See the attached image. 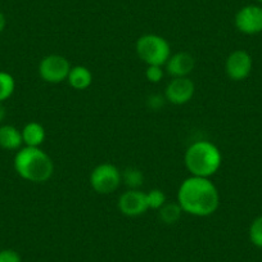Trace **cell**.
Returning <instances> with one entry per match:
<instances>
[{
    "label": "cell",
    "instance_id": "6da1fadb",
    "mask_svg": "<svg viewBox=\"0 0 262 262\" xmlns=\"http://www.w3.org/2000/svg\"><path fill=\"white\" fill-rule=\"evenodd\" d=\"M178 203L184 212L198 217L213 215L220 205V195L215 184L207 178L190 176L181 183Z\"/></svg>",
    "mask_w": 262,
    "mask_h": 262
},
{
    "label": "cell",
    "instance_id": "7a4b0ae2",
    "mask_svg": "<svg viewBox=\"0 0 262 262\" xmlns=\"http://www.w3.org/2000/svg\"><path fill=\"white\" fill-rule=\"evenodd\" d=\"M14 170L30 183H45L54 172V165L49 155L35 147H25L14 156Z\"/></svg>",
    "mask_w": 262,
    "mask_h": 262
},
{
    "label": "cell",
    "instance_id": "3957f363",
    "mask_svg": "<svg viewBox=\"0 0 262 262\" xmlns=\"http://www.w3.org/2000/svg\"><path fill=\"white\" fill-rule=\"evenodd\" d=\"M223 162V156L213 143L198 140L185 152V166L191 176L207 178L215 175Z\"/></svg>",
    "mask_w": 262,
    "mask_h": 262
},
{
    "label": "cell",
    "instance_id": "277c9868",
    "mask_svg": "<svg viewBox=\"0 0 262 262\" xmlns=\"http://www.w3.org/2000/svg\"><path fill=\"white\" fill-rule=\"evenodd\" d=\"M137 53L147 66H165L171 57V47L165 37L147 34L138 39Z\"/></svg>",
    "mask_w": 262,
    "mask_h": 262
},
{
    "label": "cell",
    "instance_id": "5b68a950",
    "mask_svg": "<svg viewBox=\"0 0 262 262\" xmlns=\"http://www.w3.org/2000/svg\"><path fill=\"white\" fill-rule=\"evenodd\" d=\"M122 183V172L112 163H100L90 173V185L98 194H111Z\"/></svg>",
    "mask_w": 262,
    "mask_h": 262
},
{
    "label": "cell",
    "instance_id": "8992f818",
    "mask_svg": "<svg viewBox=\"0 0 262 262\" xmlns=\"http://www.w3.org/2000/svg\"><path fill=\"white\" fill-rule=\"evenodd\" d=\"M71 63L66 57L59 54L47 55L39 64V75L45 82L59 84L69 77L71 71Z\"/></svg>",
    "mask_w": 262,
    "mask_h": 262
},
{
    "label": "cell",
    "instance_id": "52a82bcc",
    "mask_svg": "<svg viewBox=\"0 0 262 262\" xmlns=\"http://www.w3.org/2000/svg\"><path fill=\"white\" fill-rule=\"evenodd\" d=\"M118 210L127 217H138L147 212V195L139 189H128L118 198Z\"/></svg>",
    "mask_w": 262,
    "mask_h": 262
},
{
    "label": "cell",
    "instance_id": "ba28073f",
    "mask_svg": "<svg viewBox=\"0 0 262 262\" xmlns=\"http://www.w3.org/2000/svg\"><path fill=\"white\" fill-rule=\"evenodd\" d=\"M195 93V85L189 77H173L165 89V98L168 103L183 105L190 102Z\"/></svg>",
    "mask_w": 262,
    "mask_h": 262
},
{
    "label": "cell",
    "instance_id": "9c48e42d",
    "mask_svg": "<svg viewBox=\"0 0 262 262\" xmlns=\"http://www.w3.org/2000/svg\"><path fill=\"white\" fill-rule=\"evenodd\" d=\"M235 26L242 34L256 35L262 32V8L259 6H246L235 14Z\"/></svg>",
    "mask_w": 262,
    "mask_h": 262
},
{
    "label": "cell",
    "instance_id": "30bf717a",
    "mask_svg": "<svg viewBox=\"0 0 262 262\" xmlns=\"http://www.w3.org/2000/svg\"><path fill=\"white\" fill-rule=\"evenodd\" d=\"M226 75L234 81L247 79L252 71V57L246 50H235L230 53L225 62Z\"/></svg>",
    "mask_w": 262,
    "mask_h": 262
},
{
    "label": "cell",
    "instance_id": "8fae6325",
    "mask_svg": "<svg viewBox=\"0 0 262 262\" xmlns=\"http://www.w3.org/2000/svg\"><path fill=\"white\" fill-rule=\"evenodd\" d=\"M166 71L173 77H188L195 67V59L188 52H179L171 54L166 62Z\"/></svg>",
    "mask_w": 262,
    "mask_h": 262
},
{
    "label": "cell",
    "instance_id": "7c38bea8",
    "mask_svg": "<svg viewBox=\"0 0 262 262\" xmlns=\"http://www.w3.org/2000/svg\"><path fill=\"white\" fill-rule=\"evenodd\" d=\"M24 144L22 133L12 125L0 126V147L7 150H16Z\"/></svg>",
    "mask_w": 262,
    "mask_h": 262
},
{
    "label": "cell",
    "instance_id": "4fadbf2b",
    "mask_svg": "<svg viewBox=\"0 0 262 262\" xmlns=\"http://www.w3.org/2000/svg\"><path fill=\"white\" fill-rule=\"evenodd\" d=\"M67 81L75 90H85L92 85L93 74L85 66H75L70 71Z\"/></svg>",
    "mask_w": 262,
    "mask_h": 262
},
{
    "label": "cell",
    "instance_id": "5bb4252c",
    "mask_svg": "<svg viewBox=\"0 0 262 262\" xmlns=\"http://www.w3.org/2000/svg\"><path fill=\"white\" fill-rule=\"evenodd\" d=\"M21 133L26 147L39 148L45 140V128L39 122H29Z\"/></svg>",
    "mask_w": 262,
    "mask_h": 262
},
{
    "label": "cell",
    "instance_id": "9a60e30c",
    "mask_svg": "<svg viewBox=\"0 0 262 262\" xmlns=\"http://www.w3.org/2000/svg\"><path fill=\"white\" fill-rule=\"evenodd\" d=\"M158 211H160V212H158L160 220L162 221L163 224H166V225H173V224L178 223L181 217V213L184 212L183 208L180 207V205H179L178 202H166Z\"/></svg>",
    "mask_w": 262,
    "mask_h": 262
},
{
    "label": "cell",
    "instance_id": "2e32d148",
    "mask_svg": "<svg viewBox=\"0 0 262 262\" xmlns=\"http://www.w3.org/2000/svg\"><path fill=\"white\" fill-rule=\"evenodd\" d=\"M122 183H125L128 189H139L144 183V175L139 168L127 167L122 172Z\"/></svg>",
    "mask_w": 262,
    "mask_h": 262
},
{
    "label": "cell",
    "instance_id": "e0dca14e",
    "mask_svg": "<svg viewBox=\"0 0 262 262\" xmlns=\"http://www.w3.org/2000/svg\"><path fill=\"white\" fill-rule=\"evenodd\" d=\"M16 89V81L11 74L0 71V103L12 97Z\"/></svg>",
    "mask_w": 262,
    "mask_h": 262
},
{
    "label": "cell",
    "instance_id": "ac0fdd59",
    "mask_svg": "<svg viewBox=\"0 0 262 262\" xmlns=\"http://www.w3.org/2000/svg\"><path fill=\"white\" fill-rule=\"evenodd\" d=\"M145 195H147V203L149 210H160L166 203V195L161 189H152L145 193Z\"/></svg>",
    "mask_w": 262,
    "mask_h": 262
},
{
    "label": "cell",
    "instance_id": "d6986e66",
    "mask_svg": "<svg viewBox=\"0 0 262 262\" xmlns=\"http://www.w3.org/2000/svg\"><path fill=\"white\" fill-rule=\"evenodd\" d=\"M249 239L252 244L262 248V216L257 217L249 228Z\"/></svg>",
    "mask_w": 262,
    "mask_h": 262
},
{
    "label": "cell",
    "instance_id": "ffe728a7",
    "mask_svg": "<svg viewBox=\"0 0 262 262\" xmlns=\"http://www.w3.org/2000/svg\"><path fill=\"white\" fill-rule=\"evenodd\" d=\"M165 76L162 66H148L147 71H145V77L152 84H158Z\"/></svg>",
    "mask_w": 262,
    "mask_h": 262
},
{
    "label": "cell",
    "instance_id": "44dd1931",
    "mask_svg": "<svg viewBox=\"0 0 262 262\" xmlns=\"http://www.w3.org/2000/svg\"><path fill=\"white\" fill-rule=\"evenodd\" d=\"M167 102L165 98V95H161V94H152L148 97L147 99V105L149 110L153 111H158L165 105V103Z\"/></svg>",
    "mask_w": 262,
    "mask_h": 262
},
{
    "label": "cell",
    "instance_id": "7402d4cb",
    "mask_svg": "<svg viewBox=\"0 0 262 262\" xmlns=\"http://www.w3.org/2000/svg\"><path fill=\"white\" fill-rule=\"evenodd\" d=\"M0 262H22V258L18 252L14 249H2Z\"/></svg>",
    "mask_w": 262,
    "mask_h": 262
},
{
    "label": "cell",
    "instance_id": "603a6c76",
    "mask_svg": "<svg viewBox=\"0 0 262 262\" xmlns=\"http://www.w3.org/2000/svg\"><path fill=\"white\" fill-rule=\"evenodd\" d=\"M6 25H7L6 16H4V14L0 12V32L4 31V29H6Z\"/></svg>",
    "mask_w": 262,
    "mask_h": 262
},
{
    "label": "cell",
    "instance_id": "cb8c5ba5",
    "mask_svg": "<svg viewBox=\"0 0 262 262\" xmlns=\"http://www.w3.org/2000/svg\"><path fill=\"white\" fill-rule=\"evenodd\" d=\"M4 117H6V108H4V105L0 103V122L4 120Z\"/></svg>",
    "mask_w": 262,
    "mask_h": 262
},
{
    "label": "cell",
    "instance_id": "d4e9b609",
    "mask_svg": "<svg viewBox=\"0 0 262 262\" xmlns=\"http://www.w3.org/2000/svg\"><path fill=\"white\" fill-rule=\"evenodd\" d=\"M257 2H258V3H262V0H257Z\"/></svg>",
    "mask_w": 262,
    "mask_h": 262
}]
</instances>
